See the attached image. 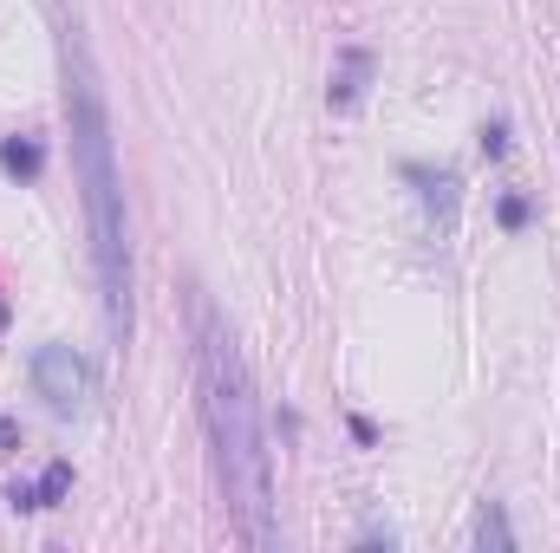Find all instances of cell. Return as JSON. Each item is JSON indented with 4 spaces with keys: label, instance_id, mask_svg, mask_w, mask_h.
Here are the masks:
<instances>
[{
    "label": "cell",
    "instance_id": "cell-1",
    "mask_svg": "<svg viewBox=\"0 0 560 553\" xmlns=\"http://www.w3.org/2000/svg\"><path fill=\"white\" fill-rule=\"evenodd\" d=\"M196 391H202V430H209L215 475H222V495H229L242 541L275 548V456H268L261 398H255V378H248L235 332L222 326V313L209 299H196Z\"/></svg>",
    "mask_w": 560,
    "mask_h": 553
},
{
    "label": "cell",
    "instance_id": "cell-2",
    "mask_svg": "<svg viewBox=\"0 0 560 553\" xmlns=\"http://www.w3.org/2000/svg\"><path fill=\"white\" fill-rule=\"evenodd\" d=\"M59 59H66V118H72V169H79V196H85V228H92V268L105 293V326L125 345L131 339V228H125V183H118V150H112V111L92 72V52L79 39V26L59 33Z\"/></svg>",
    "mask_w": 560,
    "mask_h": 553
},
{
    "label": "cell",
    "instance_id": "cell-3",
    "mask_svg": "<svg viewBox=\"0 0 560 553\" xmlns=\"http://www.w3.org/2000/svg\"><path fill=\"white\" fill-rule=\"evenodd\" d=\"M33 385L52 411H85L92 404V365L72 352V345H46L33 358Z\"/></svg>",
    "mask_w": 560,
    "mask_h": 553
},
{
    "label": "cell",
    "instance_id": "cell-4",
    "mask_svg": "<svg viewBox=\"0 0 560 553\" xmlns=\"http://www.w3.org/2000/svg\"><path fill=\"white\" fill-rule=\"evenodd\" d=\"M365 72H372V59H365V52H346L339 79H332V105H339V111H352V105H359V92H365Z\"/></svg>",
    "mask_w": 560,
    "mask_h": 553
},
{
    "label": "cell",
    "instance_id": "cell-5",
    "mask_svg": "<svg viewBox=\"0 0 560 553\" xmlns=\"http://www.w3.org/2000/svg\"><path fill=\"white\" fill-rule=\"evenodd\" d=\"M0 163H7L13 176H39V143H20V138H7V143H0Z\"/></svg>",
    "mask_w": 560,
    "mask_h": 553
},
{
    "label": "cell",
    "instance_id": "cell-6",
    "mask_svg": "<svg viewBox=\"0 0 560 553\" xmlns=\"http://www.w3.org/2000/svg\"><path fill=\"white\" fill-rule=\"evenodd\" d=\"M509 541H515V534H509V521H502V508L489 502V508H482V521H476V548H509Z\"/></svg>",
    "mask_w": 560,
    "mask_h": 553
}]
</instances>
